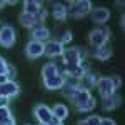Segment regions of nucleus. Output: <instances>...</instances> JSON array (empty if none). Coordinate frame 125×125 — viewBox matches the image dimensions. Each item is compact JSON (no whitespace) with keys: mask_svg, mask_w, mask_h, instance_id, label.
Masks as SVG:
<instances>
[{"mask_svg":"<svg viewBox=\"0 0 125 125\" xmlns=\"http://www.w3.org/2000/svg\"><path fill=\"white\" fill-rule=\"evenodd\" d=\"M110 57H112V48L108 47V45H102V47L95 48V58L105 62V60H108Z\"/></svg>","mask_w":125,"mask_h":125,"instance_id":"nucleus-21","label":"nucleus"},{"mask_svg":"<svg viewBox=\"0 0 125 125\" xmlns=\"http://www.w3.org/2000/svg\"><path fill=\"white\" fill-rule=\"evenodd\" d=\"M15 75H17V70L9 65V70H7V77H9V80H13V78H15Z\"/></svg>","mask_w":125,"mask_h":125,"instance_id":"nucleus-30","label":"nucleus"},{"mask_svg":"<svg viewBox=\"0 0 125 125\" xmlns=\"http://www.w3.org/2000/svg\"><path fill=\"white\" fill-rule=\"evenodd\" d=\"M3 5H5V2H3V0H0V7H3Z\"/></svg>","mask_w":125,"mask_h":125,"instance_id":"nucleus-36","label":"nucleus"},{"mask_svg":"<svg viewBox=\"0 0 125 125\" xmlns=\"http://www.w3.org/2000/svg\"><path fill=\"white\" fill-rule=\"evenodd\" d=\"M108 39H110V30L105 29V27H98V29L92 30L88 33V43L94 48H98V47H102V45H105Z\"/></svg>","mask_w":125,"mask_h":125,"instance_id":"nucleus-2","label":"nucleus"},{"mask_svg":"<svg viewBox=\"0 0 125 125\" xmlns=\"http://www.w3.org/2000/svg\"><path fill=\"white\" fill-rule=\"evenodd\" d=\"M7 70H9V63L5 62V58L0 57V75H7Z\"/></svg>","mask_w":125,"mask_h":125,"instance_id":"nucleus-29","label":"nucleus"},{"mask_svg":"<svg viewBox=\"0 0 125 125\" xmlns=\"http://www.w3.org/2000/svg\"><path fill=\"white\" fill-rule=\"evenodd\" d=\"M10 117H12V114H10L9 107H0V124L5 122V120L10 118Z\"/></svg>","mask_w":125,"mask_h":125,"instance_id":"nucleus-27","label":"nucleus"},{"mask_svg":"<svg viewBox=\"0 0 125 125\" xmlns=\"http://www.w3.org/2000/svg\"><path fill=\"white\" fill-rule=\"evenodd\" d=\"M33 115H35L39 124H48L52 120V117H53L52 115V108L47 107L45 104H37L33 107Z\"/></svg>","mask_w":125,"mask_h":125,"instance_id":"nucleus-5","label":"nucleus"},{"mask_svg":"<svg viewBox=\"0 0 125 125\" xmlns=\"http://www.w3.org/2000/svg\"><path fill=\"white\" fill-rule=\"evenodd\" d=\"M0 125H15V118H13V117H10V118H7L5 122H2Z\"/></svg>","mask_w":125,"mask_h":125,"instance_id":"nucleus-33","label":"nucleus"},{"mask_svg":"<svg viewBox=\"0 0 125 125\" xmlns=\"http://www.w3.org/2000/svg\"><path fill=\"white\" fill-rule=\"evenodd\" d=\"M25 125H30V124H25Z\"/></svg>","mask_w":125,"mask_h":125,"instance_id":"nucleus-38","label":"nucleus"},{"mask_svg":"<svg viewBox=\"0 0 125 125\" xmlns=\"http://www.w3.org/2000/svg\"><path fill=\"white\" fill-rule=\"evenodd\" d=\"M25 52H27V57L29 58H39L45 53V43L37 42V40H30L29 43H27Z\"/></svg>","mask_w":125,"mask_h":125,"instance_id":"nucleus-6","label":"nucleus"},{"mask_svg":"<svg viewBox=\"0 0 125 125\" xmlns=\"http://www.w3.org/2000/svg\"><path fill=\"white\" fill-rule=\"evenodd\" d=\"M47 125H63V124H62L60 120H57V118H53V117H52V120H50Z\"/></svg>","mask_w":125,"mask_h":125,"instance_id":"nucleus-34","label":"nucleus"},{"mask_svg":"<svg viewBox=\"0 0 125 125\" xmlns=\"http://www.w3.org/2000/svg\"><path fill=\"white\" fill-rule=\"evenodd\" d=\"M67 7H68V3L67 5H65V3H55V5H53V10H52L53 19H57V20L65 19V17H67Z\"/></svg>","mask_w":125,"mask_h":125,"instance_id":"nucleus-20","label":"nucleus"},{"mask_svg":"<svg viewBox=\"0 0 125 125\" xmlns=\"http://www.w3.org/2000/svg\"><path fill=\"white\" fill-rule=\"evenodd\" d=\"M63 72L67 73L68 77H73V78H78L80 80V78L85 75L87 70L80 63H75V65L73 63H63Z\"/></svg>","mask_w":125,"mask_h":125,"instance_id":"nucleus-11","label":"nucleus"},{"mask_svg":"<svg viewBox=\"0 0 125 125\" xmlns=\"http://www.w3.org/2000/svg\"><path fill=\"white\" fill-rule=\"evenodd\" d=\"M97 82H98V77H97L94 72H85V75L80 78V88H85V90H90L92 87L97 85Z\"/></svg>","mask_w":125,"mask_h":125,"instance_id":"nucleus-14","label":"nucleus"},{"mask_svg":"<svg viewBox=\"0 0 125 125\" xmlns=\"http://www.w3.org/2000/svg\"><path fill=\"white\" fill-rule=\"evenodd\" d=\"M19 20H20V25H22V27H25V29H32V27H33V23H35L33 15L25 13V12H22V13H20Z\"/></svg>","mask_w":125,"mask_h":125,"instance_id":"nucleus-22","label":"nucleus"},{"mask_svg":"<svg viewBox=\"0 0 125 125\" xmlns=\"http://www.w3.org/2000/svg\"><path fill=\"white\" fill-rule=\"evenodd\" d=\"M0 107H9V98L7 97H0Z\"/></svg>","mask_w":125,"mask_h":125,"instance_id":"nucleus-32","label":"nucleus"},{"mask_svg":"<svg viewBox=\"0 0 125 125\" xmlns=\"http://www.w3.org/2000/svg\"><path fill=\"white\" fill-rule=\"evenodd\" d=\"M15 29L12 25H3L0 27V45L5 48H10L15 43Z\"/></svg>","mask_w":125,"mask_h":125,"instance_id":"nucleus-4","label":"nucleus"},{"mask_svg":"<svg viewBox=\"0 0 125 125\" xmlns=\"http://www.w3.org/2000/svg\"><path fill=\"white\" fill-rule=\"evenodd\" d=\"M60 90H62V94H63V97H67V98H72V97H73V94L77 92V87H73V85H68V83H63V87H62Z\"/></svg>","mask_w":125,"mask_h":125,"instance_id":"nucleus-23","label":"nucleus"},{"mask_svg":"<svg viewBox=\"0 0 125 125\" xmlns=\"http://www.w3.org/2000/svg\"><path fill=\"white\" fill-rule=\"evenodd\" d=\"M72 39H73V35H72V32L70 30H63L62 33H60V37H58V42L62 43V45H65V43H68V42H72Z\"/></svg>","mask_w":125,"mask_h":125,"instance_id":"nucleus-26","label":"nucleus"},{"mask_svg":"<svg viewBox=\"0 0 125 125\" xmlns=\"http://www.w3.org/2000/svg\"><path fill=\"white\" fill-rule=\"evenodd\" d=\"M5 82H9V77L7 75H0V83H5Z\"/></svg>","mask_w":125,"mask_h":125,"instance_id":"nucleus-35","label":"nucleus"},{"mask_svg":"<svg viewBox=\"0 0 125 125\" xmlns=\"http://www.w3.org/2000/svg\"><path fill=\"white\" fill-rule=\"evenodd\" d=\"M118 105H120V97L117 95V94L102 98V107H104L105 110H114V108H117Z\"/></svg>","mask_w":125,"mask_h":125,"instance_id":"nucleus-17","label":"nucleus"},{"mask_svg":"<svg viewBox=\"0 0 125 125\" xmlns=\"http://www.w3.org/2000/svg\"><path fill=\"white\" fill-rule=\"evenodd\" d=\"M50 37V32H48L47 27H40V29H33L32 30V40H37V42H42L45 43Z\"/></svg>","mask_w":125,"mask_h":125,"instance_id":"nucleus-16","label":"nucleus"},{"mask_svg":"<svg viewBox=\"0 0 125 125\" xmlns=\"http://www.w3.org/2000/svg\"><path fill=\"white\" fill-rule=\"evenodd\" d=\"M62 57H63V63H73L75 65V63H80L82 60H85V52L77 47H70L67 50H63Z\"/></svg>","mask_w":125,"mask_h":125,"instance_id":"nucleus-3","label":"nucleus"},{"mask_svg":"<svg viewBox=\"0 0 125 125\" xmlns=\"http://www.w3.org/2000/svg\"><path fill=\"white\" fill-rule=\"evenodd\" d=\"M63 50L65 48L58 40H50L45 43V55H48V57H62Z\"/></svg>","mask_w":125,"mask_h":125,"instance_id":"nucleus-10","label":"nucleus"},{"mask_svg":"<svg viewBox=\"0 0 125 125\" xmlns=\"http://www.w3.org/2000/svg\"><path fill=\"white\" fill-rule=\"evenodd\" d=\"M97 90H98V94L102 98H105V97H110L115 94V88L112 85V82H110V78L108 77H102L98 78V82H97Z\"/></svg>","mask_w":125,"mask_h":125,"instance_id":"nucleus-7","label":"nucleus"},{"mask_svg":"<svg viewBox=\"0 0 125 125\" xmlns=\"http://www.w3.org/2000/svg\"><path fill=\"white\" fill-rule=\"evenodd\" d=\"M39 125H47V124H39Z\"/></svg>","mask_w":125,"mask_h":125,"instance_id":"nucleus-37","label":"nucleus"},{"mask_svg":"<svg viewBox=\"0 0 125 125\" xmlns=\"http://www.w3.org/2000/svg\"><path fill=\"white\" fill-rule=\"evenodd\" d=\"M55 75H58V67L53 62L45 63L43 68H42V77H43V80H45V78H52V77H55Z\"/></svg>","mask_w":125,"mask_h":125,"instance_id":"nucleus-19","label":"nucleus"},{"mask_svg":"<svg viewBox=\"0 0 125 125\" xmlns=\"http://www.w3.org/2000/svg\"><path fill=\"white\" fill-rule=\"evenodd\" d=\"M20 92V87L13 82V80H9V82H5V83H0V97H15L19 95Z\"/></svg>","mask_w":125,"mask_h":125,"instance_id":"nucleus-9","label":"nucleus"},{"mask_svg":"<svg viewBox=\"0 0 125 125\" xmlns=\"http://www.w3.org/2000/svg\"><path fill=\"white\" fill-rule=\"evenodd\" d=\"M90 10H92V3H90L88 0H77V2L68 3L67 15L68 17H73V19H80V17L88 15Z\"/></svg>","mask_w":125,"mask_h":125,"instance_id":"nucleus-1","label":"nucleus"},{"mask_svg":"<svg viewBox=\"0 0 125 125\" xmlns=\"http://www.w3.org/2000/svg\"><path fill=\"white\" fill-rule=\"evenodd\" d=\"M98 124H100V117L90 115V117H87V118H83V120H80L77 125H98Z\"/></svg>","mask_w":125,"mask_h":125,"instance_id":"nucleus-24","label":"nucleus"},{"mask_svg":"<svg viewBox=\"0 0 125 125\" xmlns=\"http://www.w3.org/2000/svg\"><path fill=\"white\" fill-rule=\"evenodd\" d=\"M90 19L95 23L102 25V23H105L107 20L110 19V10L105 9V7H95V9L90 10Z\"/></svg>","mask_w":125,"mask_h":125,"instance_id":"nucleus-8","label":"nucleus"},{"mask_svg":"<svg viewBox=\"0 0 125 125\" xmlns=\"http://www.w3.org/2000/svg\"><path fill=\"white\" fill-rule=\"evenodd\" d=\"M90 97H92V95H90V90H85V88H80V87H78L77 92L73 94V97H72L70 100H72L73 107H75V108H78V107L83 105V104H85Z\"/></svg>","mask_w":125,"mask_h":125,"instance_id":"nucleus-12","label":"nucleus"},{"mask_svg":"<svg viewBox=\"0 0 125 125\" xmlns=\"http://www.w3.org/2000/svg\"><path fill=\"white\" fill-rule=\"evenodd\" d=\"M110 78V82H112V85H114V88H120V85H122V78L118 77V75H114V77H108Z\"/></svg>","mask_w":125,"mask_h":125,"instance_id":"nucleus-28","label":"nucleus"},{"mask_svg":"<svg viewBox=\"0 0 125 125\" xmlns=\"http://www.w3.org/2000/svg\"><path fill=\"white\" fill-rule=\"evenodd\" d=\"M94 108H95V98H94V97H90V98H88L82 107H78L77 110H78V112H90V110H94Z\"/></svg>","mask_w":125,"mask_h":125,"instance_id":"nucleus-25","label":"nucleus"},{"mask_svg":"<svg viewBox=\"0 0 125 125\" xmlns=\"http://www.w3.org/2000/svg\"><path fill=\"white\" fill-rule=\"evenodd\" d=\"M98 125H115V122L112 118H100V124Z\"/></svg>","mask_w":125,"mask_h":125,"instance_id":"nucleus-31","label":"nucleus"},{"mask_svg":"<svg viewBox=\"0 0 125 125\" xmlns=\"http://www.w3.org/2000/svg\"><path fill=\"white\" fill-rule=\"evenodd\" d=\"M63 83H65V75H62V73H58V75H55V77H52V78H45V80H43V85H45V88H48V90H60V88L63 87Z\"/></svg>","mask_w":125,"mask_h":125,"instance_id":"nucleus-13","label":"nucleus"},{"mask_svg":"<svg viewBox=\"0 0 125 125\" xmlns=\"http://www.w3.org/2000/svg\"><path fill=\"white\" fill-rule=\"evenodd\" d=\"M43 5L37 2V0H25V3H23V12L25 13H30V15H35L40 9H42Z\"/></svg>","mask_w":125,"mask_h":125,"instance_id":"nucleus-18","label":"nucleus"},{"mask_svg":"<svg viewBox=\"0 0 125 125\" xmlns=\"http://www.w3.org/2000/svg\"><path fill=\"white\" fill-rule=\"evenodd\" d=\"M52 115H53V118H57V120H60V122H63V120L68 117L67 105H63V104H55L53 108H52Z\"/></svg>","mask_w":125,"mask_h":125,"instance_id":"nucleus-15","label":"nucleus"}]
</instances>
